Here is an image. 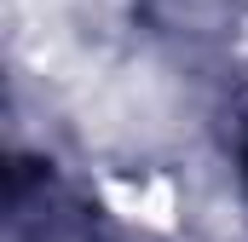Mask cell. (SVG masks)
I'll return each instance as SVG.
<instances>
[{
    "label": "cell",
    "mask_w": 248,
    "mask_h": 242,
    "mask_svg": "<svg viewBox=\"0 0 248 242\" xmlns=\"http://www.w3.org/2000/svg\"><path fill=\"white\" fill-rule=\"evenodd\" d=\"M93 196L104 202V213L116 225L139 231V237H173L185 225V184L173 167H150V162L104 167L93 179Z\"/></svg>",
    "instance_id": "1"
}]
</instances>
